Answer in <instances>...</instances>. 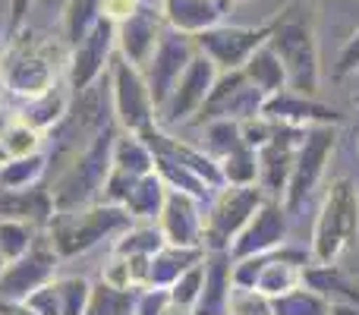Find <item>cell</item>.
<instances>
[{"label": "cell", "mask_w": 359, "mask_h": 315, "mask_svg": "<svg viewBox=\"0 0 359 315\" xmlns=\"http://www.w3.org/2000/svg\"><path fill=\"white\" fill-rule=\"evenodd\" d=\"M265 25L268 48L278 54V60L287 69V88L299 95H316L322 67H318V38L312 4L309 0H290Z\"/></svg>", "instance_id": "6da1fadb"}, {"label": "cell", "mask_w": 359, "mask_h": 315, "mask_svg": "<svg viewBox=\"0 0 359 315\" xmlns=\"http://www.w3.org/2000/svg\"><path fill=\"white\" fill-rule=\"evenodd\" d=\"M60 67L63 60L60 41L41 35L32 29H16L10 32L6 44L0 48V73H4V88L19 95L22 101L38 98V95L50 92L60 86Z\"/></svg>", "instance_id": "7a4b0ae2"}, {"label": "cell", "mask_w": 359, "mask_h": 315, "mask_svg": "<svg viewBox=\"0 0 359 315\" xmlns=\"http://www.w3.org/2000/svg\"><path fill=\"white\" fill-rule=\"evenodd\" d=\"M133 215L123 208V205H114V202H95L82 205V208L73 211H54L48 230V243L54 246V253L60 259H73V255L88 253L92 246L104 240H117L123 230L133 227Z\"/></svg>", "instance_id": "3957f363"}, {"label": "cell", "mask_w": 359, "mask_h": 315, "mask_svg": "<svg viewBox=\"0 0 359 315\" xmlns=\"http://www.w3.org/2000/svg\"><path fill=\"white\" fill-rule=\"evenodd\" d=\"M359 240V189L350 177H337L325 192L322 211L312 230L316 265H337L344 253Z\"/></svg>", "instance_id": "277c9868"}, {"label": "cell", "mask_w": 359, "mask_h": 315, "mask_svg": "<svg viewBox=\"0 0 359 315\" xmlns=\"http://www.w3.org/2000/svg\"><path fill=\"white\" fill-rule=\"evenodd\" d=\"M114 133L111 123H104L88 145L79 152L69 167L63 170V177L57 180V186H50V199H54V211H73L82 205L95 202L101 196L107 173H111V152H114Z\"/></svg>", "instance_id": "5b68a950"}, {"label": "cell", "mask_w": 359, "mask_h": 315, "mask_svg": "<svg viewBox=\"0 0 359 315\" xmlns=\"http://www.w3.org/2000/svg\"><path fill=\"white\" fill-rule=\"evenodd\" d=\"M265 192L262 186H221L215 192L208 215L202 221V246L208 253H230L240 230L249 224V217L262 208Z\"/></svg>", "instance_id": "8992f818"}, {"label": "cell", "mask_w": 359, "mask_h": 315, "mask_svg": "<svg viewBox=\"0 0 359 315\" xmlns=\"http://www.w3.org/2000/svg\"><path fill=\"white\" fill-rule=\"evenodd\" d=\"M107 79H111V101H114V117L123 126L126 133H142L155 123V101H151L149 82L145 73L139 67H133L123 57H114L111 69H107Z\"/></svg>", "instance_id": "52a82bcc"}, {"label": "cell", "mask_w": 359, "mask_h": 315, "mask_svg": "<svg viewBox=\"0 0 359 315\" xmlns=\"http://www.w3.org/2000/svg\"><path fill=\"white\" fill-rule=\"evenodd\" d=\"M114 44H117V22L101 16L95 29L82 38L76 48L67 54V82L73 92H88L101 76L111 69L114 60Z\"/></svg>", "instance_id": "ba28073f"}, {"label": "cell", "mask_w": 359, "mask_h": 315, "mask_svg": "<svg viewBox=\"0 0 359 315\" xmlns=\"http://www.w3.org/2000/svg\"><path fill=\"white\" fill-rule=\"evenodd\" d=\"M334 145H337L334 126H312V130H306V139L297 152V164H293L290 183H287V192H284L287 211H299V205L312 196V189L322 180L325 164H328Z\"/></svg>", "instance_id": "9c48e42d"}, {"label": "cell", "mask_w": 359, "mask_h": 315, "mask_svg": "<svg viewBox=\"0 0 359 315\" xmlns=\"http://www.w3.org/2000/svg\"><path fill=\"white\" fill-rule=\"evenodd\" d=\"M265 95L246 79L243 69H230V73H217L215 86H211L205 105L198 107L196 123H211V120H249L262 114Z\"/></svg>", "instance_id": "30bf717a"}, {"label": "cell", "mask_w": 359, "mask_h": 315, "mask_svg": "<svg viewBox=\"0 0 359 315\" xmlns=\"http://www.w3.org/2000/svg\"><path fill=\"white\" fill-rule=\"evenodd\" d=\"M268 41V25H215L196 35V51L217 67V73L243 69L246 60Z\"/></svg>", "instance_id": "8fae6325"}, {"label": "cell", "mask_w": 359, "mask_h": 315, "mask_svg": "<svg viewBox=\"0 0 359 315\" xmlns=\"http://www.w3.org/2000/svg\"><path fill=\"white\" fill-rule=\"evenodd\" d=\"M196 38L192 35H183V32L170 29L161 35V41H158L155 54H151V60L145 63V82H149V92H151V101H155V107L161 111L164 101L170 98V92H174V86L180 82V76L186 73V67H189V60L196 57Z\"/></svg>", "instance_id": "7c38bea8"}, {"label": "cell", "mask_w": 359, "mask_h": 315, "mask_svg": "<svg viewBox=\"0 0 359 315\" xmlns=\"http://www.w3.org/2000/svg\"><path fill=\"white\" fill-rule=\"evenodd\" d=\"M57 262L60 255L48 243V236H38L35 246L22 255V259L4 265L0 272V303H22L29 300L38 287L57 278Z\"/></svg>", "instance_id": "4fadbf2b"}, {"label": "cell", "mask_w": 359, "mask_h": 315, "mask_svg": "<svg viewBox=\"0 0 359 315\" xmlns=\"http://www.w3.org/2000/svg\"><path fill=\"white\" fill-rule=\"evenodd\" d=\"M306 139V130L287 123H274V136L265 149H259V186L262 192L274 199H284L287 183H290L297 152Z\"/></svg>", "instance_id": "5bb4252c"}, {"label": "cell", "mask_w": 359, "mask_h": 315, "mask_svg": "<svg viewBox=\"0 0 359 315\" xmlns=\"http://www.w3.org/2000/svg\"><path fill=\"white\" fill-rule=\"evenodd\" d=\"M164 32H168V22L158 4H139L123 22H117V54L133 67L145 69Z\"/></svg>", "instance_id": "9a60e30c"}, {"label": "cell", "mask_w": 359, "mask_h": 315, "mask_svg": "<svg viewBox=\"0 0 359 315\" xmlns=\"http://www.w3.org/2000/svg\"><path fill=\"white\" fill-rule=\"evenodd\" d=\"M287 208L278 199H265L262 208L249 217V224L240 230V236L230 246V259H249V255H268L284 246L287 236Z\"/></svg>", "instance_id": "2e32d148"}, {"label": "cell", "mask_w": 359, "mask_h": 315, "mask_svg": "<svg viewBox=\"0 0 359 315\" xmlns=\"http://www.w3.org/2000/svg\"><path fill=\"white\" fill-rule=\"evenodd\" d=\"M215 79H217L215 63H211L205 54L192 57L186 73L180 76V82L174 86V92H170V98L164 101V107L158 111L164 123H183V120H189L192 114H198V107L205 105Z\"/></svg>", "instance_id": "e0dca14e"}, {"label": "cell", "mask_w": 359, "mask_h": 315, "mask_svg": "<svg viewBox=\"0 0 359 315\" xmlns=\"http://www.w3.org/2000/svg\"><path fill=\"white\" fill-rule=\"evenodd\" d=\"M262 117H268L271 123H287V126H299V130H312V126H337L341 114L328 105H318L312 95H299V92H284L268 95L262 105Z\"/></svg>", "instance_id": "ac0fdd59"}, {"label": "cell", "mask_w": 359, "mask_h": 315, "mask_svg": "<svg viewBox=\"0 0 359 315\" xmlns=\"http://www.w3.org/2000/svg\"><path fill=\"white\" fill-rule=\"evenodd\" d=\"M202 221L205 215H198V202L186 192L168 189L158 215V230H161L164 243L170 246H189V249H205L202 246Z\"/></svg>", "instance_id": "d6986e66"}, {"label": "cell", "mask_w": 359, "mask_h": 315, "mask_svg": "<svg viewBox=\"0 0 359 315\" xmlns=\"http://www.w3.org/2000/svg\"><path fill=\"white\" fill-rule=\"evenodd\" d=\"M88 300H92V284L79 274H67L38 287L22 303H29L38 315H86Z\"/></svg>", "instance_id": "ffe728a7"}, {"label": "cell", "mask_w": 359, "mask_h": 315, "mask_svg": "<svg viewBox=\"0 0 359 315\" xmlns=\"http://www.w3.org/2000/svg\"><path fill=\"white\" fill-rule=\"evenodd\" d=\"M230 6H233V0H158L164 22L192 38L205 29L221 25V19L227 16Z\"/></svg>", "instance_id": "44dd1931"}, {"label": "cell", "mask_w": 359, "mask_h": 315, "mask_svg": "<svg viewBox=\"0 0 359 315\" xmlns=\"http://www.w3.org/2000/svg\"><path fill=\"white\" fill-rule=\"evenodd\" d=\"M230 268H233L230 253H205V284L192 306V315H227V300L233 290Z\"/></svg>", "instance_id": "7402d4cb"}, {"label": "cell", "mask_w": 359, "mask_h": 315, "mask_svg": "<svg viewBox=\"0 0 359 315\" xmlns=\"http://www.w3.org/2000/svg\"><path fill=\"white\" fill-rule=\"evenodd\" d=\"M0 217H6V221H25L32 227H48L50 217H54L50 189L0 192Z\"/></svg>", "instance_id": "603a6c76"}, {"label": "cell", "mask_w": 359, "mask_h": 315, "mask_svg": "<svg viewBox=\"0 0 359 315\" xmlns=\"http://www.w3.org/2000/svg\"><path fill=\"white\" fill-rule=\"evenodd\" d=\"M205 259V249H189V246H170L164 243L155 255H151L149 268V290H170L180 281V274H186L192 265Z\"/></svg>", "instance_id": "cb8c5ba5"}, {"label": "cell", "mask_w": 359, "mask_h": 315, "mask_svg": "<svg viewBox=\"0 0 359 315\" xmlns=\"http://www.w3.org/2000/svg\"><path fill=\"white\" fill-rule=\"evenodd\" d=\"M303 287L316 290L328 303H350L359 306V281H353L337 265H309L303 268Z\"/></svg>", "instance_id": "d4e9b609"}, {"label": "cell", "mask_w": 359, "mask_h": 315, "mask_svg": "<svg viewBox=\"0 0 359 315\" xmlns=\"http://www.w3.org/2000/svg\"><path fill=\"white\" fill-rule=\"evenodd\" d=\"M243 73H246V79L252 82L255 88H259L262 95H278L287 88V69L284 63L278 60V54H274L271 48H268V41L262 44L259 51H255L252 57L246 60V67H243Z\"/></svg>", "instance_id": "484cf974"}, {"label": "cell", "mask_w": 359, "mask_h": 315, "mask_svg": "<svg viewBox=\"0 0 359 315\" xmlns=\"http://www.w3.org/2000/svg\"><path fill=\"white\" fill-rule=\"evenodd\" d=\"M164 196H168V186L161 183L158 173H145L133 183L130 196L123 199V208L133 215V221H158L161 215V205H164Z\"/></svg>", "instance_id": "4316f807"}, {"label": "cell", "mask_w": 359, "mask_h": 315, "mask_svg": "<svg viewBox=\"0 0 359 315\" xmlns=\"http://www.w3.org/2000/svg\"><path fill=\"white\" fill-rule=\"evenodd\" d=\"M67 107H69V95L63 92L60 86H54L50 92H44V95H38V98L25 101L22 111H19L16 117L22 120V123H29L32 130L44 133V130H50V126H54L63 114H67Z\"/></svg>", "instance_id": "83f0119b"}, {"label": "cell", "mask_w": 359, "mask_h": 315, "mask_svg": "<svg viewBox=\"0 0 359 315\" xmlns=\"http://www.w3.org/2000/svg\"><path fill=\"white\" fill-rule=\"evenodd\" d=\"M101 19V0H67L60 13V38L67 48H76L95 22Z\"/></svg>", "instance_id": "f1b7e54d"}, {"label": "cell", "mask_w": 359, "mask_h": 315, "mask_svg": "<svg viewBox=\"0 0 359 315\" xmlns=\"http://www.w3.org/2000/svg\"><path fill=\"white\" fill-rule=\"evenodd\" d=\"M111 167L133 173V177H145V173H155V155L136 133H123V136L114 139Z\"/></svg>", "instance_id": "f546056e"}, {"label": "cell", "mask_w": 359, "mask_h": 315, "mask_svg": "<svg viewBox=\"0 0 359 315\" xmlns=\"http://www.w3.org/2000/svg\"><path fill=\"white\" fill-rule=\"evenodd\" d=\"M48 170V158L38 155H25V158H10L0 164V192H22V189H35L38 180Z\"/></svg>", "instance_id": "4dcf8cb0"}, {"label": "cell", "mask_w": 359, "mask_h": 315, "mask_svg": "<svg viewBox=\"0 0 359 315\" xmlns=\"http://www.w3.org/2000/svg\"><path fill=\"white\" fill-rule=\"evenodd\" d=\"M221 177L224 186H255L259 183V152H252L249 145H240L221 161Z\"/></svg>", "instance_id": "1f68e13d"}, {"label": "cell", "mask_w": 359, "mask_h": 315, "mask_svg": "<svg viewBox=\"0 0 359 315\" xmlns=\"http://www.w3.org/2000/svg\"><path fill=\"white\" fill-rule=\"evenodd\" d=\"M164 246V236L155 224H133L114 240L111 255H155Z\"/></svg>", "instance_id": "d6a6232c"}, {"label": "cell", "mask_w": 359, "mask_h": 315, "mask_svg": "<svg viewBox=\"0 0 359 315\" xmlns=\"http://www.w3.org/2000/svg\"><path fill=\"white\" fill-rule=\"evenodd\" d=\"M35 240H38V227H32L25 221H6V217H0V255H4L6 265L22 259L35 246Z\"/></svg>", "instance_id": "836d02e7"}, {"label": "cell", "mask_w": 359, "mask_h": 315, "mask_svg": "<svg viewBox=\"0 0 359 315\" xmlns=\"http://www.w3.org/2000/svg\"><path fill=\"white\" fill-rule=\"evenodd\" d=\"M328 300H322L316 290L299 284L297 290L280 293L271 300V312L274 315H328Z\"/></svg>", "instance_id": "e575fe53"}, {"label": "cell", "mask_w": 359, "mask_h": 315, "mask_svg": "<svg viewBox=\"0 0 359 315\" xmlns=\"http://www.w3.org/2000/svg\"><path fill=\"white\" fill-rule=\"evenodd\" d=\"M240 145H243L240 120H211V123H205L202 149L208 152L215 161H221L224 155H230L233 149H240Z\"/></svg>", "instance_id": "d590c367"}, {"label": "cell", "mask_w": 359, "mask_h": 315, "mask_svg": "<svg viewBox=\"0 0 359 315\" xmlns=\"http://www.w3.org/2000/svg\"><path fill=\"white\" fill-rule=\"evenodd\" d=\"M133 306H136L133 290H114L107 284H98L92 287L86 315H133Z\"/></svg>", "instance_id": "8d00e7d4"}, {"label": "cell", "mask_w": 359, "mask_h": 315, "mask_svg": "<svg viewBox=\"0 0 359 315\" xmlns=\"http://www.w3.org/2000/svg\"><path fill=\"white\" fill-rule=\"evenodd\" d=\"M227 315H274L271 312V297L252 287H233L227 300Z\"/></svg>", "instance_id": "74e56055"}, {"label": "cell", "mask_w": 359, "mask_h": 315, "mask_svg": "<svg viewBox=\"0 0 359 315\" xmlns=\"http://www.w3.org/2000/svg\"><path fill=\"white\" fill-rule=\"evenodd\" d=\"M202 284H205V259L198 262V265H192L186 274H180V281L168 290L170 303L192 309V306H196V300H198V293H202Z\"/></svg>", "instance_id": "f35d334b"}, {"label": "cell", "mask_w": 359, "mask_h": 315, "mask_svg": "<svg viewBox=\"0 0 359 315\" xmlns=\"http://www.w3.org/2000/svg\"><path fill=\"white\" fill-rule=\"evenodd\" d=\"M240 136H243V145H249L252 152H259L271 142L274 123L268 117H262V114H255V117H249V120H240Z\"/></svg>", "instance_id": "ab89813d"}, {"label": "cell", "mask_w": 359, "mask_h": 315, "mask_svg": "<svg viewBox=\"0 0 359 315\" xmlns=\"http://www.w3.org/2000/svg\"><path fill=\"white\" fill-rule=\"evenodd\" d=\"M101 284L114 287V290H136L133 278H130V262H126L123 255H111V262H107L104 272H101Z\"/></svg>", "instance_id": "60d3db41"}, {"label": "cell", "mask_w": 359, "mask_h": 315, "mask_svg": "<svg viewBox=\"0 0 359 315\" xmlns=\"http://www.w3.org/2000/svg\"><path fill=\"white\" fill-rule=\"evenodd\" d=\"M164 306H168V290H142L136 297L133 315H161Z\"/></svg>", "instance_id": "b9f144b4"}, {"label": "cell", "mask_w": 359, "mask_h": 315, "mask_svg": "<svg viewBox=\"0 0 359 315\" xmlns=\"http://www.w3.org/2000/svg\"><path fill=\"white\" fill-rule=\"evenodd\" d=\"M353 69H359V29L347 38V44L341 48L334 73H337V76H347V73H353Z\"/></svg>", "instance_id": "7bdbcfd3"}, {"label": "cell", "mask_w": 359, "mask_h": 315, "mask_svg": "<svg viewBox=\"0 0 359 315\" xmlns=\"http://www.w3.org/2000/svg\"><path fill=\"white\" fill-rule=\"evenodd\" d=\"M136 6L139 0H101V16H107L111 22H123Z\"/></svg>", "instance_id": "ee69618b"}, {"label": "cell", "mask_w": 359, "mask_h": 315, "mask_svg": "<svg viewBox=\"0 0 359 315\" xmlns=\"http://www.w3.org/2000/svg\"><path fill=\"white\" fill-rule=\"evenodd\" d=\"M29 6H32V0H10V32L22 29L25 16H29Z\"/></svg>", "instance_id": "f6af8a7d"}, {"label": "cell", "mask_w": 359, "mask_h": 315, "mask_svg": "<svg viewBox=\"0 0 359 315\" xmlns=\"http://www.w3.org/2000/svg\"><path fill=\"white\" fill-rule=\"evenodd\" d=\"M0 315H38L29 303H0Z\"/></svg>", "instance_id": "bcb514c9"}, {"label": "cell", "mask_w": 359, "mask_h": 315, "mask_svg": "<svg viewBox=\"0 0 359 315\" xmlns=\"http://www.w3.org/2000/svg\"><path fill=\"white\" fill-rule=\"evenodd\" d=\"M328 315H359V306H350V303H331V306H328Z\"/></svg>", "instance_id": "7dc6e473"}, {"label": "cell", "mask_w": 359, "mask_h": 315, "mask_svg": "<svg viewBox=\"0 0 359 315\" xmlns=\"http://www.w3.org/2000/svg\"><path fill=\"white\" fill-rule=\"evenodd\" d=\"M0 48H4V44H0ZM0 92H4V73H0Z\"/></svg>", "instance_id": "c3c4849f"}, {"label": "cell", "mask_w": 359, "mask_h": 315, "mask_svg": "<svg viewBox=\"0 0 359 315\" xmlns=\"http://www.w3.org/2000/svg\"><path fill=\"white\" fill-rule=\"evenodd\" d=\"M139 4H158V0H139Z\"/></svg>", "instance_id": "681fc988"}, {"label": "cell", "mask_w": 359, "mask_h": 315, "mask_svg": "<svg viewBox=\"0 0 359 315\" xmlns=\"http://www.w3.org/2000/svg\"><path fill=\"white\" fill-rule=\"evenodd\" d=\"M4 265H6V262H4V255H0V272H4Z\"/></svg>", "instance_id": "f907efd6"}, {"label": "cell", "mask_w": 359, "mask_h": 315, "mask_svg": "<svg viewBox=\"0 0 359 315\" xmlns=\"http://www.w3.org/2000/svg\"><path fill=\"white\" fill-rule=\"evenodd\" d=\"M353 101H356V107H359V95H356V98H353Z\"/></svg>", "instance_id": "816d5d0a"}, {"label": "cell", "mask_w": 359, "mask_h": 315, "mask_svg": "<svg viewBox=\"0 0 359 315\" xmlns=\"http://www.w3.org/2000/svg\"><path fill=\"white\" fill-rule=\"evenodd\" d=\"M243 4H252V0H243Z\"/></svg>", "instance_id": "f5cc1de1"}, {"label": "cell", "mask_w": 359, "mask_h": 315, "mask_svg": "<svg viewBox=\"0 0 359 315\" xmlns=\"http://www.w3.org/2000/svg\"><path fill=\"white\" fill-rule=\"evenodd\" d=\"M0 44H4V41H0Z\"/></svg>", "instance_id": "db71d44e"}]
</instances>
